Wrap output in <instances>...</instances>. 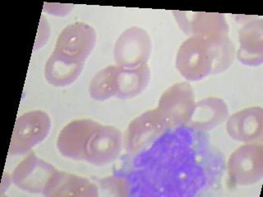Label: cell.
I'll return each instance as SVG.
<instances>
[{"mask_svg":"<svg viewBox=\"0 0 263 197\" xmlns=\"http://www.w3.org/2000/svg\"><path fill=\"white\" fill-rule=\"evenodd\" d=\"M179 73L189 82H197L214 72L212 45L202 37L189 36L180 45L175 61Z\"/></svg>","mask_w":263,"mask_h":197,"instance_id":"obj_1","label":"cell"},{"mask_svg":"<svg viewBox=\"0 0 263 197\" xmlns=\"http://www.w3.org/2000/svg\"><path fill=\"white\" fill-rule=\"evenodd\" d=\"M195 105L193 87L187 82H183L164 90L156 109L170 130H175L187 125Z\"/></svg>","mask_w":263,"mask_h":197,"instance_id":"obj_2","label":"cell"},{"mask_svg":"<svg viewBox=\"0 0 263 197\" xmlns=\"http://www.w3.org/2000/svg\"><path fill=\"white\" fill-rule=\"evenodd\" d=\"M51 129V119L41 110L30 111L17 117L15 123L9 154L22 155L43 142Z\"/></svg>","mask_w":263,"mask_h":197,"instance_id":"obj_3","label":"cell"},{"mask_svg":"<svg viewBox=\"0 0 263 197\" xmlns=\"http://www.w3.org/2000/svg\"><path fill=\"white\" fill-rule=\"evenodd\" d=\"M97 32L90 25L74 23L64 27L53 53L73 64H85L97 44Z\"/></svg>","mask_w":263,"mask_h":197,"instance_id":"obj_4","label":"cell"},{"mask_svg":"<svg viewBox=\"0 0 263 197\" xmlns=\"http://www.w3.org/2000/svg\"><path fill=\"white\" fill-rule=\"evenodd\" d=\"M227 171L230 180L238 186H250L263 178L262 143L242 145L229 157Z\"/></svg>","mask_w":263,"mask_h":197,"instance_id":"obj_5","label":"cell"},{"mask_svg":"<svg viewBox=\"0 0 263 197\" xmlns=\"http://www.w3.org/2000/svg\"><path fill=\"white\" fill-rule=\"evenodd\" d=\"M171 131L157 109L146 111L136 117L127 127L126 149L128 154L146 151L167 131Z\"/></svg>","mask_w":263,"mask_h":197,"instance_id":"obj_6","label":"cell"},{"mask_svg":"<svg viewBox=\"0 0 263 197\" xmlns=\"http://www.w3.org/2000/svg\"><path fill=\"white\" fill-rule=\"evenodd\" d=\"M152 49V40L147 31L141 27H129L121 33L115 42V64L123 68H136L147 64Z\"/></svg>","mask_w":263,"mask_h":197,"instance_id":"obj_7","label":"cell"},{"mask_svg":"<svg viewBox=\"0 0 263 197\" xmlns=\"http://www.w3.org/2000/svg\"><path fill=\"white\" fill-rule=\"evenodd\" d=\"M123 135L113 126L101 125L90 135L84 161L97 166H105L119 158L123 149Z\"/></svg>","mask_w":263,"mask_h":197,"instance_id":"obj_8","label":"cell"},{"mask_svg":"<svg viewBox=\"0 0 263 197\" xmlns=\"http://www.w3.org/2000/svg\"><path fill=\"white\" fill-rule=\"evenodd\" d=\"M173 12L181 30L189 36L202 37L204 39L229 36V25L226 16L221 13Z\"/></svg>","mask_w":263,"mask_h":197,"instance_id":"obj_9","label":"cell"},{"mask_svg":"<svg viewBox=\"0 0 263 197\" xmlns=\"http://www.w3.org/2000/svg\"><path fill=\"white\" fill-rule=\"evenodd\" d=\"M55 171L51 164L45 162L31 152L15 168L11 179L12 183L23 191L43 193L48 182Z\"/></svg>","mask_w":263,"mask_h":197,"instance_id":"obj_10","label":"cell"},{"mask_svg":"<svg viewBox=\"0 0 263 197\" xmlns=\"http://www.w3.org/2000/svg\"><path fill=\"white\" fill-rule=\"evenodd\" d=\"M101 123L90 119H77L61 130L57 139L58 150L65 158L84 161L86 145Z\"/></svg>","mask_w":263,"mask_h":197,"instance_id":"obj_11","label":"cell"},{"mask_svg":"<svg viewBox=\"0 0 263 197\" xmlns=\"http://www.w3.org/2000/svg\"><path fill=\"white\" fill-rule=\"evenodd\" d=\"M227 133L242 143H261L263 137V109L255 106L238 111L226 120Z\"/></svg>","mask_w":263,"mask_h":197,"instance_id":"obj_12","label":"cell"},{"mask_svg":"<svg viewBox=\"0 0 263 197\" xmlns=\"http://www.w3.org/2000/svg\"><path fill=\"white\" fill-rule=\"evenodd\" d=\"M42 194L46 197H97L99 191L98 187L86 178L56 170Z\"/></svg>","mask_w":263,"mask_h":197,"instance_id":"obj_13","label":"cell"},{"mask_svg":"<svg viewBox=\"0 0 263 197\" xmlns=\"http://www.w3.org/2000/svg\"><path fill=\"white\" fill-rule=\"evenodd\" d=\"M238 61L251 67L261 65L263 63V21H251L243 25L238 32Z\"/></svg>","mask_w":263,"mask_h":197,"instance_id":"obj_14","label":"cell"},{"mask_svg":"<svg viewBox=\"0 0 263 197\" xmlns=\"http://www.w3.org/2000/svg\"><path fill=\"white\" fill-rule=\"evenodd\" d=\"M229 109L222 98L210 97L196 103L193 115L186 127L197 131H212L227 120Z\"/></svg>","mask_w":263,"mask_h":197,"instance_id":"obj_15","label":"cell"},{"mask_svg":"<svg viewBox=\"0 0 263 197\" xmlns=\"http://www.w3.org/2000/svg\"><path fill=\"white\" fill-rule=\"evenodd\" d=\"M150 80L151 69L148 64L132 68L119 67L115 98L129 100L138 96L147 87Z\"/></svg>","mask_w":263,"mask_h":197,"instance_id":"obj_16","label":"cell"},{"mask_svg":"<svg viewBox=\"0 0 263 197\" xmlns=\"http://www.w3.org/2000/svg\"><path fill=\"white\" fill-rule=\"evenodd\" d=\"M84 65L73 64L52 53L45 66V80L55 87L70 86L82 74Z\"/></svg>","mask_w":263,"mask_h":197,"instance_id":"obj_17","label":"cell"},{"mask_svg":"<svg viewBox=\"0 0 263 197\" xmlns=\"http://www.w3.org/2000/svg\"><path fill=\"white\" fill-rule=\"evenodd\" d=\"M119 67L108 66L99 71L89 84V94L94 101H104L115 97L117 93Z\"/></svg>","mask_w":263,"mask_h":197,"instance_id":"obj_18","label":"cell"},{"mask_svg":"<svg viewBox=\"0 0 263 197\" xmlns=\"http://www.w3.org/2000/svg\"><path fill=\"white\" fill-rule=\"evenodd\" d=\"M49 33H50V28L47 21L45 20V16H41V21H40L39 30L37 34L36 41H35V47L34 51L36 49H40L45 45L49 39Z\"/></svg>","mask_w":263,"mask_h":197,"instance_id":"obj_19","label":"cell"},{"mask_svg":"<svg viewBox=\"0 0 263 197\" xmlns=\"http://www.w3.org/2000/svg\"><path fill=\"white\" fill-rule=\"evenodd\" d=\"M73 8L72 4H45L44 11L49 12V14L54 16H66Z\"/></svg>","mask_w":263,"mask_h":197,"instance_id":"obj_20","label":"cell"}]
</instances>
